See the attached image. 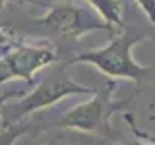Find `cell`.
<instances>
[{"mask_svg":"<svg viewBox=\"0 0 155 145\" xmlns=\"http://www.w3.org/2000/svg\"><path fill=\"white\" fill-rule=\"evenodd\" d=\"M151 118H153V120H155V116H151Z\"/></svg>","mask_w":155,"mask_h":145,"instance_id":"obj_14","label":"cell"},{"mask_svg":"<svg viewBox=\"0 0 155 145\" xmlns=\"http://www.w3.org/2000/svg\"><path fill=\"white\" fill-rule=\"evenodd\" d=\"M140 4V8L145 12V16L149 18V21L155 25V0H136Z\"/></svg>","mask_w":155,"mask_h":145,"instance_id":"obj_8","label":"cell"},{"mask_svg":"<svg viewBox=\"0 0 155 145\" xmlns=\"http://www.w3.org/2000/svg\"><path fill=\"white\" fill-rule=\"evenodd\" d=\"M116 89L114 81H109L101 91H95V97H91L87 103L78 105L60 118L58 126L70 130H80L87 134H110V116L116 110L124 108L126 103H114L113 91Z\"/></svg>","mask_w":155,"mask_h":145,"instance_id":"obj_2","label":"cell"},{"mask_svg":"<svg viewBox=\"0 0 155 145\" xmlns=\"http://www.w3.org/2000/svg\"><path fill=\"white\" fill-rule=\"evenodd\" d=\"M10 39V33H8V25H4V23H0V45H4V43H8Z\"/></svg>","mask_w":155,"mask_h":145,"instance_id":"obj_9","label":"cell"},{"mask_svg":"<svg viewBox=\"0 0 155 145\" xmlns=\"http://www.w3.org/2000/svg\"><path fill=\"white\" fill-rule=\"evenodd\" d=\"M8 97H10V95H2V97H0V106H2V105L8 101Z\"/></svg>","mask_w":155,"mask_h":145,"instance_id":"obj_11","label":"cell"},{"mask_svg":"<svg viewBox=\"0 0 155 145\" xmlns=\"http://www.w3.org/2000/svg\"><path fill=\"white\" fill-rule=\"evenodd\" d=\"M70 95H95V89L74 81L66 74L64 66H58L33 93H29L18 103V106L14 108V118L35 112L39 108H45V106L56 103V101L64 99V97H70Z\"/></svg>","mask_w":155,"mask_h":145,"instance_id":"obj_4","label":"cell"},{"mask_svg":"<svg viewBox=\"0 0 155 145\" xmlns=\"http://www.w3.org/2000/svg\"><path fill=\"white\" fill-rule=\"evenodd\" d=\"M39 27H43L48 35L68 39H78L87 31H109L114 35V25H110L101 16H95L93 12L85 8H78L72 4H60L48 10L45 18L37 21Z\"/></svg>","mask_w":155,"mask_h":145,"instance_id":"obj_3","label":"cell"},{"mask_svg":"<svg viewBox=\"0 0 155 145\" xmlns=\"http://www.w3.org/2000/svg\"><path fill=\"white\" fill-rule=\"evenodd\" d=\"M89 2L95 6L99 16L107 19L110 25L122 27V14H120L122 4H120V0H89Z\"/></svg>","mask_w":155,"mask_h":145,"instance_id":"obj_6","label":"cell"},{"mask_svg":"<svg viewBox=\"0 0 155 145\" xmlns=\"http://www.w3.org/2000/svg\"><path fill=\"white\" fill-rule=\"evenodd\" d=\"M4 2H6V0H0V8H2V6H4Z\"/></svg>","mask_w":155,"mask_h":145,"instance_id":"obj_12","label":"cell"},{"mask_svg":"<svg viewBox=\"0 0 155 145\" xmlns=\"http://www.w3.org/2000/svg\"><path fill=\"white\" fill-rule=\"evenodd\" d=\"M27 132V126L25 124H19V126H10L4 132H0V145H14V141L19 137L21 134Z\"/></svg>","mask_w":155,"mask_h":145,"instance_id":"obj_7","label":"cell"},{"mask_svg":"<svg viewBox=\"0 0 155 145\" xmlns=\"http://www.w3.org/2000/svg\"><path fill=\"white\" fill-rule=\"evenodd\" d=\"M48 145H60V143H56V141H52V143H48Z\"/></svg>","mask_w":155,"mask_h":145,"instance_id":"obj_13","label":"cell"},{"mask_svg":"<svg viewBox=\"0 0 155 145\" xmlns=\"http://www.w3.org/2000/svg\"><path fill=\"white\" fill-rule=\"evenodd\" d=\"M147 137V135H145ZM149 143H143V141H130V143H124V145H155V139L153 137H147Z\"/></svg>","mask_w":155,"mask_h":145,"instance_id":"obj_10","label":"cell"},{"mask_svg":"<svg viewBox=\"0 0 155 145\" xmlns=\"http://www.w3.org/2000/svg\"><path fill=\"white\" fill-rule=\"evenodd\" d=\"M114 35L116 37H113V41L107 47L81 52L72 62H85L95 66L107 77H128L140 85L142 81H145L149 70L136 64V60L132 58V47L143 41L145 35L140 33H114Z\"/></svg>","mask_w":155,"mask_h":145,"instance_id":"obj_1","label":"cell"},{"mask_svg":"<svg viewBox=\"0 0 155 145\" xmlns=\"http://www.w3.org/2000/svg\"><path fill=\"white\" fill-rule=\"evenodd\" d=\"M52 62H56V52L51 47H16L0 58V83L12 77H21L31 83L39 68Z\"/></svg>","mask_w":155,"mask_h":145,"instance_id":"obj_5","label":"cell"}]
</instances>
